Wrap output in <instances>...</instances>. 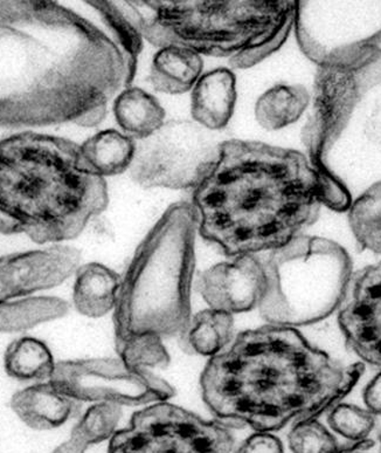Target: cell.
I'll return each mask as SVG.
<instances>
[{
  "instance_id": "obj_1",
  "label": "cell",
  "mask_w": 381,
  "mask_h": 453,
  "mask_svg": "<svg viewBox=\"0 0 381 453\" xmlns=\"http://www.w3.org/2000/svg\"><path fill=\"white\" fill-rule=\"evenodd\" d=\"M364 372L362 362L340 364L296 328L268 324L239 333L228 349L210 357L201 388L217 420L275 433L339 403Z\"/></svg>"
},
{
  "instance_id": "obj_2",
  "label": "cell",
  "mask_w": 381,
  "mask_h": 453,
  "mask_svg": "<svg viewBox=\"0 0 381 453\" xmlns=\"http://www.w3.org/2000/svg\"><path fill=\"white\" fill-rule=\"evenodd\" d=\"M191 203L198 234L235 258L274 251L302 234L317 222L323 191L303 152L231 139Z\"/></svg>"
},
{
  "instance_id": "obj_3",
  "label": "cell",
  "mask_w": 381,
  "mask_h": 453,
  "mask_svg": "<svg viewBox=\"0 0 381 453\" xmlns=\"http://www.w3.org/2000/svg\"><path fill=\"white\" fill-rule=\"evenodd\" d=\"M198 213L170 205L137 246L121 277L112 314L118 357L137 368H166L163 340L183 338L192 318Z\"/></svg>"
},
{
  "instance_id": "obj_4",
  "label": "cell",
  "mask_w": 381,
  "mask_h": 453,
  "mask_svg": "<svg viewBox=\"0 0 381 453\" xmlns=\"http://www.w3.org/2000/svg\"><path fill=\"white\" fill-rule=\"evenodd\" d=\"M108 184L65 137L20 133L0 140V234L60 244L107 210Z\"/></svg>"
},
{
  "instance_id": "obj_5",
  "label": "cell",
  "mask_w": 381,
  "mask_h": 453,
  "mask_svg": "<svg viewBox=\"0 0 381 453\" xmlns=\"http://www.w3.org/2000/svg\"><path fill=\"white\" fill-rule=\"evenodd\" d=\"M151 45L227 58L247 70L281 49L295 25L296 0H137Z\"/></svg>"
},
{
  "instance_id": "obj_6",
  "label": "cell",
  "mask_w": 381,
  "mask_h": 453,
  "mask_svg": "<svg viewBox=\"0 0 381 453\" xmlns=\"http://www.w3.org/2000/svg\"><path fill=\"white\" fill-rule=\"evenodd\" d=\"M261 256L266 289L259 310L268 324L314 325L342 306L354 272L350 256L339 242L301 234Z\"/></svg>"
},
{
  "instance_id": "obj_7",
  "label": "cell",
  "mask_w": 381,
  "mask_h": 453,
  "mask_svg": "<svg viewBox=\"0 0 381 453\" xmlns=\"http://www.w3.org/2000/svg\"><path fill=\"white\" fill-rule=\"evenodd\" d=\"M381 85V47L373 46L347 63L318 66L311 111L302 129L308 158L318 173L330 172L328 157L355 108Z\"/></svg>"
},
{
  "instance_id": "obj_8",
  "label": "cell",
  "mask_w": 381,
  "mask_h": 453,
  "mask_svg": "<svg viewBox=\"0 0 381 453\" xmlns=\"http://www.w3.org/2000/svg\"><path fill=\"white\" fill-rule=\"evenodd\" d=\"M224 141L194 119H170L136 143L130 177L143 189L194 190L216 165Z\"/></svg>"
},
{
  "instance_id": "obj_9",
  "label": "cell",
  "mask_w": 381,
  "mask_h": 453,
  "mask_svg": "<svg viewBox=\"0 0 381 453\" xmlns=\"http://www.w3.org/2000/svg\"><path fill=\"white\" fill-rule=\"evenodd\" d=\"M297 42L317 66L347 63L381 37V2H297Z\"/></svg>"
},
{
  "instance_id": "obj_10",
  "label": "cell",
  "mask_w": 381,
  "mask_h": 453,
  "mask_svg": "<svg viewBox=\"0 0 381 453\" xmlns=\"http://www.w3.org/2000/svg\"><path fill=\"white\" fill-rule=\"evenodd\" d=\"M231 424L206 420L169 402L135 412L109 440L108 453H233Z\"/></svg>"
},
{
  "instance_id": "obj_11",
  "label": "cell",
  "mask_w": 381,
  "mask_h": 453,
  "mask_svg": "<svg viewBox=\"0 0 381 453\" xmlns=\"http://www.w3.org/2000/svg\"><path fill=\"white\" fill-rule=\"evenodd\" d=\"M50 382L79 403L118 407L169 402L176 390L149 369L133 367L121 357H93L57 362Z\"/></svg>"
},
{
  "instance_id": "obj_12",
  "label": "cell",
  "mask_w": 381,
  "mask_h": 453,
  "mask_svg": "<svg viewBox=\"0 0 381 453\" xmlns=\"http://www.w3.org/2000/svg\"><path fill=\"white\" fill-rule=\"evenodd\" d=\"M80 266L81 252L61 244L0 257V302H17L57 288Z\"/></svg>"
},
{
  "instance_id": "obj_13",
  "label": "cell",
  "mask_w": 381,
  "mask_h": 453,
  "mask_svg": "<svg viewBox=\"0 0 381 453\" xmlns=\"http://www.w3.org/2000/svg\"><path fill=\"white\" fill-rule=\"evenodd\" d=\"M351 296L339 315L348 349L381 369V262L352 275Z\"/></svg>"
},
{
  "instance_id": "obj_14",
  "label": "cell",
  "mask_w": 381,
  "mask_h": 453,
  "mask_svg": "<svg viewBox=\"0 0 381 453\" xmlns=\"http://www.w3.org/2000/svg\"><path fill=\"white\" fill-rule=\"evenodd\" d=\"M264 289L266 272L261 255L216 264L198 279V291L209 307L233 315L259 308Z\"/></svg>"
},
{
  "instance_id": "obj_15",
  "label": "cell",
  "mask_w": 381,
  "mask_h": 453,
  "mask_svg": "<svg viewBox=\"0 0 381 453\" xmlns=\"http://www.w3.org/2000/svg\"><path fill=\"white\" fill-rule=\"evenodd\" d=\"M81 404L57 390L50 380L24 388L10 401V408L18 418L36 431H49L64 426L80 415Z\"/></svg>"
},
{
  "instance_id": "obj_16",
  "label": "cell",
  "mask_w": 381,
  "mask_h": 453,
  "mask_svg": "<svg viewBox=\"0 0 381 453\" xmlns=\"http://www.w3.org/2000/svg\"><path fill=\"white\" fill-rule=\"evenodd\" d=\"M237 100V76L228 68H217L202 75L192 89V119L212 132H221L230 123Z\"/></svg>"
},
{
  "instance_id": "obj_17",
  "label": "cell",
  "mask_w": 381,
  "mask_h": 453,
  "mask_svg": "<svg viewBox=\"0 0 381 453\" xmlns=\"http://www.w3.org/2000/svg\"><path fill=\"white\" fill-rule=\"evenodd\" d=\"M121 275L100 263L81 265L75 273L72 304L83 317L99 319L114 311Z\"/></svg>"
},
{
  "instance_id": "obj_18",
  "label": "cell",
  "mask_w": 381,
  "mask_h": 453,
  "mask_svg": "<svg viewBox=\"0 0 381 453\" xmlns=\"http://www.w3.org/2000/svg\"><path fill=\"white\" fill-rule=\"evenodd\" d=\"M204 70L202 56L184 47L168 46L152 59L150 82L155 90L180 96L194 89Z\"/></svg>"
},
{
  "instance_id": "obj_19",
  "label": "cell",
  "mask_w": 381,
  "mask_h": 453,
  "mask_svg": "<svg viewBox=\"0 0 381 453\" xmlns=\"http://www.w3.org/2000/svg\"><path fill=\"white\" fill-rule=\"evenodd\" d=\"M101 14L118 40V47L126 67V88L133 86L143 50L144 37L141 28V12L133 2H88Z\"/></svg>"
},
{
  "instance_id": "obj_20",
  "label": "cell",
  "mask_w": 381,
  "mask_h": 453,
  "mask_svg": "<svg viewBox=\"0 0 381 453\" xmlns=\"http://www.w3.org/2000/svg\"><path fill=\"white\" fill-rule=\"evenodd\" d=\"M114 115L126 135L141 141L164 125L166 113L154 96L132 86L116 97Z\"/></svg>"
},
{
  "instance_id": "obj_21",
  "label": "cell",
  "mask_w": 381,
  "mask_h": 453,
  "mask_svg": "<svg viewBox=\"0 0 381 453\" xmlns=\"http://www.w3.org/2000/svg\"><path fill=\"white\" fill-rule=\"evenodd\" d=\"M233 336L234 315L208 308L191 318L181 344L188 354L210 358L230 346Z\"/></svg>"
},
{
  "instance_id": "obj_22",
  "label": "cell",
  "mask_w": 381,
  "mask_h": 453,
  "mask_svg": "<svg viewBox=\"0 0 381 453\" xmlns=\"http://www.w3.org/2000/svg\"><path fill=\"white\" fill-rule=\"evenodd\" d=\"M311 103L309 90L302 85H277L256 101L255 119L263 129L275 132L299 121Z\"/></svg>"
},
{
  "instance_id": "obj_23",
  "label": "cell",
  "mask_w": 381,
  "mask_h": 453,
  "mask_svg": "<svg viewBox=\"0 0 381 453\" xmlns=\"http://www.w3.org/2000/svg\"><path fill=\"white\" fill-rule=\"evenodd\" d=\"M83 157L93 172L103 177L122 175L135 157L136 142L115 129L103 130L81 144Z\"/></svg>"
},
{
  "instance_id": "obj_24",
  "label": "cell",
  "mask_w": 381,
  "mask_h": 453,
  "mask_svg": "<svg viewBox=\"0 0 381 453\" xmlns=\"http://www.w3.org/2000/svg\"><path fill=\"white\" fill-rule=\"evenodd\" d=\"M57 362L43 341L23 336L12 341L4 354V368L11 379L21 382H47Z\"/></svg>"
},
{
  "instance_id": "obj_25",
  "label": "cell",
  "mask_w": 381,
  "mask_h": 453,
  "mask_svg": "<svg viewBox=\"0 0 381 453\" xmlns=\"http://www.w3.org/2000/svg\"><path fill=\"white\" fill-rule=\"evenodd\" d=\"M70 303L56 296L0 302V333H18L64 318Z\"/></svg>"
},
{
  "instance_id": "obj_26",
  "label": "cell",
  "mask_w": 381,
  "mask_h": 453,
  "mask_svg": "<svg viewBox=\"0 0 381 453\" xmlns=\"http://www.w3.org/2000/svg\"><path fill=\"white\" fill-rule=\"evenodd\" d=\"M347 212L358 245L381 256V180L352 201Z\"/></svg>"
},
{
  "instance_id": "obj_27",
  "label": "cell",
  "mask_w": 381,
  "mask_h": 453,
  "mask_svg": "<svg viewBox=\"0 0 381 453\" xmlns=\"http://www.w3.org/2000/svg\"><path fill=\"white\" fill-rule=\"evenodd\" d=\"M288 444L293 453H350L368 450L375 445L370 440L340 444L335 434L317 418L299 420L293 424L288 434Z\"/></svg>"
},
{
  "instance_id": "obj_28",
  "label": "cell",
  "mask_w": 381,
  "mask_h": 453,
  "mask_svg": "<svg viewBox=\"0 0 381 453\" xmlns=\"http://www.w3.org/2000/svg\"><path fill=\"white\" fill-rule=\"evenodd\" d=\"M328 424L333 433L352 443L369 440L376 427V418L368 409L350 403H337L329 409Z\"/></svg>"
},
{
  "instance_id": "obj_29",
  "label": "cell",
  "mask_w": 381,
  "mask_h": 453,
  "mask_svg": "<svg viewBox=\"0 0 381 453\" xmlns=\"http://www.w3.org/2000/svg\"><path fill=\"white\" fill-rule=\"evenodd\" d=\"M235 453H286L282 441L273 433H255L247 438Z\"/></svg>"
},
{
  "instance_id": "obj_30",
  "label": "cell",
  "mask_w": 381,
  "mask_h": 453,
  "mask_svg": "<svg viewBox=\"0 0 381 453\" xmlns=\"http://www.w3.org/2000/svg\"><path fill=\"white\" fill-rule=\"evenodd\" d=\"M362 400L373 415H381V372L365 387Z\"/></svg>"
},
{
  "instance_id": "obj_31",
  "label": "cell",
  "mask_w": 381,
  "mask_h": 453,
  "mask_svg": "<svg viewBox=\"0 0 381 453\" xmlns=\"http://www.w3.org/2000/svg\"><path fill=\"white\" fill-rule=\"evenodd\" d=\"M364 132L370 142L375 144L381 152V100L366 119Z\"/></svg>"
},
{
  "instance_id": "obj_32",
  "label": "cell",
  "mask_w": 381,
  "mask_h": 453,
  "mask_svg": "<svg viewBox=\"0 0 381 453\" xmlns=\"http://www.w3.org/2000/svg\"><path fill=\"white\" fill-rule=\"evenodd\" d=\"M380 43H381V37L379 38L378 40V45L380 46Z\"/></svg>"
},
{
  "instance_id": "obj_33",
  "label": "cell",
  "mask_w": 381,
  "mask_h": 453,
  "mask_svg": "<svg viewBox=\"0 0 381 453\" xmlns=\"http://www.w3.org/2000/svg\"><path fill=\"white\" fill-rule=\"evenodd\" d=\"M380 453H381V434H380Z\"/></svg>"
},
{
  "instance_id": "obj_34",
  "label": "cell",
  "mask_w": 381,
  "mask_h": 453,
  "mask_svg": "<svg viewBox=\"0 0 381 453\" xmlns=\"http://www.w3.org/2000/svg\"><path fill=\"white\" fill-rule=\"evenodd\" d=\"M350 453H362V452H359V451H354V452H350Z\"/></svg>"
}]
</instances>
